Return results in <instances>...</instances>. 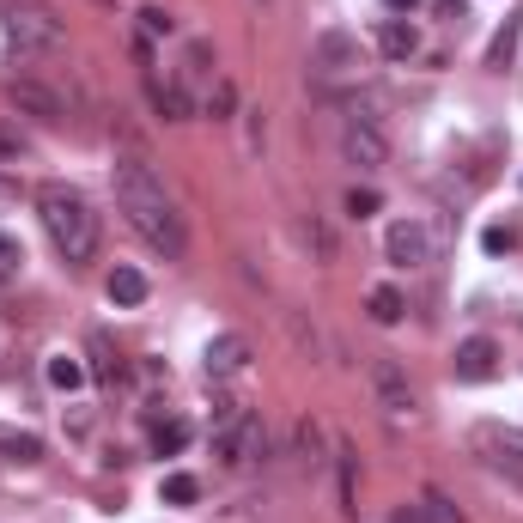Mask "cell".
<instances>
[{
  "instance_id": "4dcf8cb0",
  "label": "cell",
  "mask_w": 523,
  "mask_h": 523,
  "mask_svg": "<svg viewBox=\"0 0 523 523\" xmlns=\"http://www.w3.org/2000/svg\"><path fill=\"white\" fill-rule=\"evenodd\" d=\"M390 523H432V517H426V505H396Z\"/></svg>"
},
{
  "instance_id": "836d02e7",
  "label": "cell",
  "mask_w": 523,
  "mask_h": 523,
  "mask_svg": "<svg viewBox=\"0 0 523 523\" xmlns=\"http://www.w3.org/2000/svg\"><path fill=\"white\" fill-rule=\"evenodd\" d=\"M438 7V19H463V0H432Z\"/></svg>"
},
{
  "instance_id": "8992f818",
  "label": "cell",
  "mask_w": 523,
  "mask_h": 523,
  "mask_svg": "<svg viewBox=\"0 0 523 523\" xmlns=\"http://www.w3.org/2000/svg\"><path fill=\"white\" fill-rule=\"evenodd\" d=\"M341 159H347V165H359V171H378V165L390 159L384 128L371 122V116H353V122H347V134H341Z\"/></svg>"
},
{
  "instance_id": "d6a6232c",
  "label": "cell",
  "mask_w": 523,
  "mask_h": 523,
  "mask_svg": "<svg viewBox=\"0 0 523 523\" xmlns=\"http://www.w3.org/2000/svg\"><path fill=\"white\" fill-rule=\"evenodd\" d=\"M244 122H250V153H262V110H244Z\"/></svg>"
},
{
  "instance_id": "ba28073f",
  "label": "cell",
  "mask_w": 523,
  "mask_h": 523,
  "mask_svg": "<svg viewBox=\"0 0 523 523\" xmlns=\"http://www.w3.org/2000/svg\"><path fill=\"white\" fill-rule=\"evenodd\" d=\"M244 365H250V341H244V335H213L207 353H201V371H207V378H238Z\"/></svg>"
},
{
  "instance_id": "e0dca14e",
  "label": "cell",
  "mask_w": 523,
  "mask_h": 523,
  "mask_svg": "<svg viewBox=\"0 0 523 523\" xmlns=\"http://www.w3.org/2000/svg\"><path fill=\"white\" fill-rule=\"evenodd\" d=\"M80 384H86V365L67 359V353H55V359H49V390H80Z\"/></svg>"
},
{
  "instance_id": "4316f807",
  "label": "cell",
  "mask_w": 523,
  "mask_h": 523,
  "mask_svg": "<svg viewBox=\"0 0 523 523\" xmlns=\"http://www.w3.org/2000/svg\"><path fill=\"white\" fill-rule=\"evenodd\" d=\"M426 517H432V523H463V511L444 499V493H426Z\"/></svg>"
},
{
  "instance_id": "1f68e13d",
  "label": "cell",
  "mask_w": 523,
  "mask_h": 523,
  "mask_svg": "<svg viewBox=\"0 0 523 523\" xmlns=\"http://www.w3.org/2000/svg\"><path fill=\"white\" fill-rule=\"evenodd\" d=\"M19 207V177H0V213Z\"/></svg>"
},
{
  "instance_id": "8fae6325",
  "label": "cell",
  "mask_w": 523,
  "mask_h": 523,
  "mask_svg": "<svg viewBox=\"0 0 523 523\" xmlns=\"http://www.w3.org/2000/svg\"><path fill=\"white\" fill-rule=\"evenodd\" d=\"M146 92H153V110H159L165 122H189V116H195V98H189L177 80H159V73H146Z\"/></svg>"
},
{
  "instance_id": "603a6c76",
  "label": "cell",
  "mask_w": 523,
  "mask_h": 523,
  "mask_svg": "<svg viewBox=\"0 0 523 523\" xmlns=\"http://www.w3.org/2000/svg\"><path fill=\"white\" fill-rule=\"evenodd\" d=\"M140 31H146V37H171V31H177V19H171L165 7H140Z\"/></svg>"
},
{
  "instance_id": "6da1fadb",
  "label": "cell",
  "mask_w": 523,
  "mask_h": 523,
  "mask_svg": "<svg viewBox=\"0 0 523 523\" xmlns=\"http://www.w3.org/2000/svg\"><path fill=\"white\" fill-rule=\"evenodd\" d=\"M116 201H122V213H128V226L153 244L159 256H183V244H189V232H183V213L171 207V195H165V183L153 177V165L146 159H116Z\"/></svg>"
},
{
  "instance_id": "7c38bea8",
  "label": "cell",
  "mask_w": 523,
  "mask_h": 523,
  "mask_svg": "<svg viewBox=\"0 0 523 523\" xmlns=\"http://www.w3.org/2000/svg\"><path fill=\"white\" fill-rule=\"evenodd\" d=\"M378 49H384L390 61H408V55H420V31H414L408 19H384V25H378Z\"/></svg>"
},
{
  "instance_id": "83f0119b",
  "label": "cell",
  "mask_w": 523,
  "mask_h": 523,
  "mask_svg": "<svg viewBox=\"0 0 523 523\" xmlns=\"http://www.w3.org/2000/svg\"><path fill=\"white\" fill-rule=\"evenodd\" d=\"M517 31H523V25H505V31L493 37V49H487V55H493V67H505V61H511V49H517Z\"/></svg>"
},
{
  "instance_id": "277c9868",
  "label": "cell",
  "mask_w": 523,
  "mask_h": 523,
  "mask_svg": "<svg viewBox=\"0 0 523 523\" xmlns=\"http://www.w3.org/2000/svg\"><path fill=\"white\" fill-rule=\"evenodd\" d=\"M7 43L37 55V49H61V19L49 7H13L7 13Z\"/></svg>"
},
{
  "instance_id": "9c48e42d",
  "label": "cell",
  "mask_w": 523,
  "mask_h": 523,
  "mask_svg": "<svg viewBox=\"0 0 523 523\" xmlns=\"http://www.w3.org/2000/svg\"><path fill=\"white\" fill-rule=\"evenodd\" d=\"M493 371H499V341L469 335V341L457 347V384H487Z\"/></svg>"
},
{
  "instance_id": "5bb4252c",
  "label": "cell",
  "mask_w": 523,
  "mask_h": 523,
  "mask_svg": "<svg viewBox=\"0 0 523 523\" xmlns=\"http://www.w3.org/2000/svg\"><path fill=\"white\" fill-rule=\"evenodd\" d=\"M0 457L7 463H43V438L37 432H0Z\"/></svg>"
},
{
  "instance_id": "7a4b0ae2",
  "label": "cell",
  "mask_w": 523,
  "mask_h": 523,
  "mask_svg": "<svg viewBox=\"0 0 523 523\" xmlns=\"http://www.w3.org/2000/svg\"><path fill=\"white\" fill-rule=\"evenodd\" d=\"M37 219H43V232L55 244L61 262H92L98 256V213L80 189H67V183H43L37 189Z\"/></svg>"
},
{
  "instance_id": "9a60e30c",
  "label": "cell",
  "mask_w": 523,
  "mask_h": 523,
  "mask_svg": "<svg viewBox=\"0 0 523 523\" xmlns=\"http://www.w3.org/2000/svg\"><path fill=\"white\" fill-rule=\"evenodd\" d=\"M110 298H116V305H140V298H146V274L140 268H110Z\"/></svg>"
},
{
  "instance_id": "7402d4cb",
  "label": "cell",
  "mask_w": 523,
  "mask_h": 523,
  "mask_svg": "<svg viewBox=\"0 0 523 523\" xmlns=\"http://www.w3.org/2000/svg\"><path fill=\"white\" fill-rule=\"evenodd\" d=\"M25 153H31V140H25V134H19L13 122H0V159H13V165H19Z\"/></svg>"
},
{
  "instance_id": "2e32d148",
  "label": "cell",
  "mask_w": 523,
  "mask_h": 523,
  "mask_svg": "<svg viewBox=\"0 0 523 523\" xmlns=\"http://www.w3.org/2000/svg\"><path fill=\"white\" fill-rule=\"evenodd\" d=\"M189 444V420H153V451L159 457H177Z\"/></svg>"
},
{
  "instance_id": "cb8c5ba5",
  "label": "cell",
  "mask_w": 523,
  "mask_h": 523,
  "mask_svg": "<svg viewBox=\"0 0 523 523\" xmlns=\"http://www.w3.org/2000/svg\"><path fill=\"white\" fill-rule=\"evenodd\" d=\"M317 451H323V426L317 420H298V457L317 463Z\"/></svg>"
},
{
  "instance_id": "e575fe53",
  "label": "cell",
  "mask_w": 523,
  "mask_h": 523,
  "mask_svg": "<svg viewBox=\"0 0 523 523\" xmlns=\"http://www.w3.org/2000/svg\"><path fill=\"white\" fill-rule=\"evenodd\" d=\"M384 7H390V13L402 19V13H414V7H426V0H384Z\"/></svg>"
},
{
  "instance_id": "3957f363",
  "label": "cell",
  "mask_w": 523,
  "mask_h": 523,
  "mask_svg": "<svg viewBox=\"0 0 523 523\" xmlns=\"http://www.w3.org/2000/svg\"><path fill=\"white\" fill-rule=\"evenodd\" d=\"M365 67V49L353 31H317L311 43V73L317 80H353V73Z\"/></svg>"
},
{
  "instance_id": "f1b7e54d",
  "label": "cell",
  "mask_w": 523,
  "mask_h": 523,
  "mask_svg": "<svg viewBox=\"0 0 523 523\" xmlns=\"http://www.w3.org/2000/svg\"><path fill=\"white\" fill-rule=\"evenodd\" d=\"M347 213H353V219L378 213V189H347Z\"/></svg>"
},
{
  "instance_id": "484cf974",
  "label": "cell",
  "mask_w": 523,
  "mask_h": 523,
  "mask_svg": "<svg viewBox=\"0 0 523 523\" xmlns=\"http://www.w3.org/2000/svg\"><path fill=\"white\" fill-rule=\"evenodd\" d=\"M341 511H359V481H353V457L341 451Z\"/></svg>"
},
{
  "instance_id": "4fadbf2b",
  "label": "cell",
  "mask_w": 523,
  "mask_h": 523,
  "mask_svg": "<svg viewBox=\"0 0 523 523\" xmlns=\"http://www.w3.org/2000/svg\"><path fill=\"white\" fill-rule=\"evenodd\" d=\"M365 311H371V323H384V329H390V323H402V317H408V298H402L396 286H371Z\"/></svg>"
},
{
  "instance_id": "5b68a950",
  "label": "cell",
  "mask_w": 523,
  "mask_h": 523,
  "mask_svg": "<svg viewBox=\"0 0 523 523\" xmlns=\"http://www.w3.org/2000/svg\"><path fill=\"white\" fill-rule=\"evenodd\" d=\"M371 390H378V408L402 426H414L420 420V402H414V390H408V378H402V365L396 359H371Z\"/></svg>"
},
{
  "instance_id": "30bf717a",
  "label": "cell",
  "mask_w": 523,
  "mask_h": 523,
  "mask_svg": "<svg viewBox=\"0 0 523 523\" xmlns=\"http://www.w3.org/2000/svg\"><path fill=\"white\" fill-rule=\"evenodd\" d=\"M7 104H13L19 116H37V122H61V116H67L61 98H55L49 86H37V80H13V86H7Z\"/></svg>"
},
{
  "instance_id": "d6986e66",
  "label": "cell",
  "mask_w": 523,
  "mask_h": 523,
  "mask_svg": "<svg viewBox=\"0 0 523 523\" xmlns=\"http://www.w3.org/2000/svg\"><path fill=\"white\" fill-rule=\"evenodd\" d=\"M159 493H165V505H195V499H201V481H195V475H165Z\"/></svg>"
},
{
  "instance_id": "ac0fdd59",
  "label": "cell",
  "mask_w": 523,
  "mask_h": 523,
  "mask_svg": "<svg viewBox=\"0 0 523 523\" xmlns=\"http://www.w3.org/2000/svg\"><path fill=\"white\" fill-rule=\"evenodd\" d=\"M207 110H213V122H232V116H238V86H232V80H213Z\"/></svg>"
},
{
  "instance_id": "52a82bcc",
  "label": "cell",
  "mask_w": 523,
  "mask_h": 523,
  "mask_svg": "<svg viewBox=\"0 0 523 523\" xmlns=\"http://www.w3.org/2000/svg\"><path fill=\"white\" fill-rule=\"evenodd\" d=\"M384 250H390L396 268H426V262H432V232L420 226V219H396L390 238H384Z\"/></svg>"
},
{
  "instance_id": "d4e9b609",
  "label": "cell",
  "mask_w": 523,
  "mask_h": 523,
  "mask_svg": "<svg viewBox=\"0 0 523 523\" xmlns=\"http://www.w3.org/2000/svg\"><path fill=\"white\" fill-rule=\"evenodd\" d=\"M481 244H487V256H505V250L517 244V226H487V232H481Z\"/></svg>"
},
{
  "instance_id": "ffe728a7",
  "label": "cell",
  "mask_w": 523,
  "mask_h": 523,
  "mask_svg": "<svg viewBox=\"0 0 523 523\" xmlns=\"http://www.w3.org/2000/svg\"><path fill=\"white\" fill-rule=\"evenodd\" d=\"M19 268H25V244H19L13 232H0V286H7Z\"/></svg>"
},
{
  "instance_id": "44dd1931",
  "label": "cell",
  "mask_w": 523,
  "mask_h": 523,
  "mask_svg": "<svg viewBox=\"0 0 523 523\" xmlns=\"http://www.w3.org/2000/svg\"><path fill=\"white\" fill-rule=\"evenodd\" d=\"M92 353H98V378H104V384H122V378H128V365H122V359L104 347V335L92 341Z\"/></svg>"
},
{
  "instance_id": "f546056e",
  "label": "cell",
  "mask_w": 523,
  "mask_h": 523,
  "mask_svg": "<svg viewBox=\"0 0 523 523\" xmlns=\"http://www.w3.org/2000/svg\"><path fill=\"white\" fill-rule=\"evenodd\" d=\"M207 61H213V49L207 43H189V73H213Z\"/></svg>"
}]
</instances>
